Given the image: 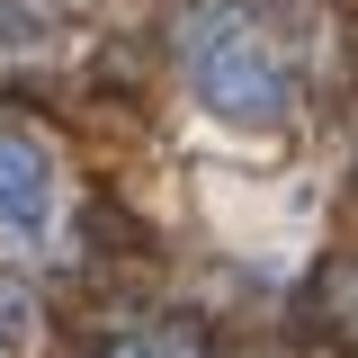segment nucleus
I'll use <instances>...</instances> for the list:
<instances>
[{
  "instance_id": "1",
  "label": "nucleus",
  "mask_w": 358,
  "mask_h": 358,
  "mask_svg": "<svg viewBox=\"0 0 358 358\" xmlns=\"http://www.w3.org/2000/svg\"><path fill=\"white\" fill-rule=\"evenodd\" d=\"M188 90H197L206 117H224V126H242V134L287 126V108H296L287 63L242 18H188Z\"/></svg>"
},
{
  "instance_id": "2",
  "label": "nucleus",
  "mask_w": 358,
  "mask_h": 358,
  "mask_svg": "<svg viewBox=\"0 0 358 358\" xmlns=\"http://www.w3.org/2000/svg\"><path fill=\"white\" fill-rule=\"evenodd\" d=\"M54 215H63V171H54V152H45L27 126L0 117V233H9V242H45Z\"/></svg>"
},
{
  "instance_id": "3",
  "label": "nucleus",
  "mask_w": 358,
  "mask_h": 358,
  "mask_svg": "<svg viewBox=\"0 0 358 358\" xmlns=\"http://www.w3.org/2000/svg\"><path fill=\"white\" fill-rule=\"evenodd\" d=\"M63 36V0H0V45L9 54H36Z\"/></svg>"
},
{
  "instance_id": "4",
  "label": "nucleus",
  "mask_w": 358,
  "mask_h": 358,
  "mask_svg": "<svg viewBox=\"0 0 358 358\" xmlns=\"http://www.w3.org/2000/svg\"><path fill=\"white\" fill-rule=\"evenodd\" d=\"M108 358H197V341L188 331H126Z\"/></svg>"
},
{
  "instance_id": "5",
  "label": "nucleus",
  "mask_w": 358,
  "mask_h": 358,
  "mask_svg": "<svg viewBox=\"0 0 358 358\" xmlns=\"http://www.w3.org/2000/svg\"><path fill=\"white\" fill-rule=\"evenodd\" d=\"M0 331H9V341H27V331H36V305H27V287H9V278H0Z\"/></svg>"
}]
</instances>
